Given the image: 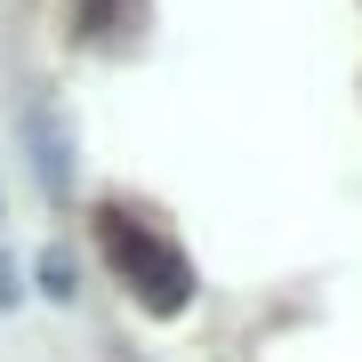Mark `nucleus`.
Returning a JSON list of instances; mask_svg holds the SVG:
<instances>
[{
	"instance_id": "nucleus-4",
	"label": "nucleus",
	"mask_w": 362,
	"mask_h": 362,
	"mask_svg": "<svg viewBox=\"0 0 362 362\" xmlns=\"http://www.w3.org/2000/svg\"><path fill=\"white\" fill-rule=\"evenodd\" d=\"M8 274H16V266H8V258H0V306H8V298H16V282H8Z\"/></svg>"
},
{
	"instance_id": "nucleus-1",
	"label": "nucleus",
	"mask_w": 362,
	"mask_h": 362,
	"mask_svg": "<svg viewBox=\"0 0 362 362\" xmlns=\"http://www.w3.org/2000/svg\"><path fill=\"white\" fill-rule=\"evenodd\" d=\"M97 242H105L113 274L129 282V298L145 314H185L194 306V266H185V250L169 242V233H153L145 218H129V209H105Z\"/></svg>"
},
{
	"instance_id": "nucleus-2",
	"label": "nucleus",
	"mask_w": 362,
	"mask_h": 362,
	"mask_svg": "<svg viewBox=\"0 0 362 362\" xmlns=\"http://www.w3.org/2000/svg\"><path fill=\"white\" fill-rule=\"evenodd\" d=\"M25 145H33L40 185H49V194L65 202V194H73V153H65V121H57L49 105H25Z\"/></svg>"
},
{
	"instance_id": "nucleus-3",
	"label": "nucleus",
	"mask_w": 362,
	"mask_h": 362,
	"mask_svg": "<svg viewBox=\"0 0 362 362\" xmlns=\"http://www.w3.org/2000/svg\"><path fill=\"white\" fill-rule=\"evenodd\" d=\"M40 290H49V298H73V266L65 258H40Z\"/></svg>"
}]
</instances>
